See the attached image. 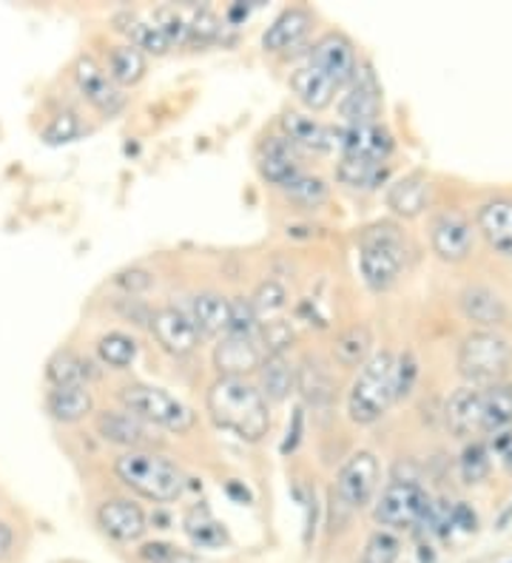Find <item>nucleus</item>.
Listing matches in <instances>:
<instances>
[{"label":"nucleus","mask_w":512,"mask_h":563,"mask_svg":"<svg viewBox=\"0 0 512 563\" xmlns=\"http://www.w3.org/2000/svg\"><path fill=\"white\" fill-rule=\"evenodd\" d=\"M307 63L319 69L322 75L330 77L336 82V89L341 86H348L353 80L356 69H359V57H356V46L348 35H341V32H328V35H322L319 41L314 43L311 48V57Z\"/></svg>","instance_id":"13"},{"label":"nucleus","mask_w":512,"mask_h":563,"mask_svg":"<svg viewBox=\"0 0 512 563\" xmlns=\"http://www.w3.org/2000/svg\"><path fill=\"white\" fill-rule=\"evenodd\" d=\"M260 319L253 313V305L248 296H233L231 317H228V333L231 336H257L260 333Z\"/></svg>","instance_id":"44"},{"label":"nucleus","mask_w":512,"mask_h":563,"mask_svg":"<svg viewBox=\"0 0 512 563\" xmlns=\"http://www.w3.org/2000/svg\"><path fill=\"white\" fill-rule=\"evenodd\" d=\"M444 419L450 433L458 439H470V435H481V387L465 385L456 390L447 401Z\"/></svg>","instance_id":"24"},{"label":"nucleus","mask_w":512,"mask_h":563,"mask_svg":"<svg viewBox=\"0 0 512 563\" xmlns=\"http://www.w3.org/2000/svg\"><path fill=\"white\" fill-rule=\"evenodd\" d=\"M137 342L129 336V333H120V330H111V333H102L97 339V356H100L102 364H109L115 371H126L131 367L137 358Z\"/></svg>","instance_id":"37"},{"label":"nucleus","mask_w":512,"mask_h":563,"mask_svg":"<svg viewBox=\"0 0 512 563\" xmlns=\"http://www.w3.org/2000/svg\"><path fill=\"white\" fill-rule=\"evenodd\" d=\"M257 376H260L257 387L265 396V401H285L296 390V367L287 362L285 353L262 358V364L257 367Z\"/></svg>","instance_id":"29"},{"label":"nucleus","mask_w":512,"mask_h":563,"mask_svg":"<svg viewBox=\"0 0 512 563\" xmlns=\"http://www.w3.org/2000/svg\"><path fill=\"white\" fill-rule=\"evenodd\" d=\"M375 489H379V459L370 450H359L341 464L330 495L350 512H356L373 501Z\"/></svg>","instance_id":"8"},{"label":"nucleus","mask_w":512,"mask_h":563,"mask_svg":"<svg viewBox=\"0 0 512 563\" xmlns=\"http://www.w3.org/2000/svg\"><path fill=\"white\" fill-rule=\"evenodd\" d=\"M46 378L52 387H68V385H86L89 387L91 378H97L95 364L77 351H57L55 356L46 362Z\"/></svg>","instance_id":"32"},{"label":"nucleus","mask_w":512,"mask_h":563,"mask_svg":"<svg viewBox=\"0 0 512 563\" xmlns=\"http://www.w3.org/2000/svg\"><path fill=\"white\" fill-rule=\"evenodd\" d=\"M341 125H373L382 118V86L370 66H359L339 103Z\"/></svg>","instance_id":"10"},{"label":"nucleus","mask_w":512,"mask_h":563,"mask_svg":"<svg viewBox=\"0 0 512 563\" xmlns=\"http://www.w3.org/2000/svg\"><path fill=\"white\" fill-rule=\"evenodd\" d=\"M431 495L413 478H393L382 489L373 507L375 523L388 529H413L422 523L424 512L431 507Z\"/></svg>","instance_id":"7"},{"label":"nucleus","mask_w":512,"mask_h":563,"mask_svg":"<svg viewBox=\"0 0 512 563\" xmlns=\"http://www.w3.org/2000/svg\"><path fill=\"white\" fill-rule=\"evenodd\" d=\"M478 523L476 512L467 504H453V527H461L465 532H472Z\"/></svg>","instance_id":"49"},{"label":"nucleus","mask_w":512,"mask_h":563,"mask_svg":"<svg viewBox=\"0 0 512 563\" xmlns=\"http://www.w3.org/2000/svg\"><path fill=\"white\" fill-rule=\"evenodd\" d=\"M183 529L188 541L197 547V550H219L228 543L226 527L214 518V512L205 504H194L183 518Z\"/></svg>","instance_id":"31"},{"label":"nucleus","mask_w":512,"mask_h":563,"mask_svg":"<svg viewBox=\"0 0 512 563\" xmlns=\"http://www.w3.org/2000/svg\"><path fill=\"white\" fill-rule=\"evenodd\" d=\"M476 231L484 236L490 251L504 260H512V200L510 197H492L478 208Z\"/></svg>","instance_id":"18"},{"label":"nucleus","mask_w":512,"mask_h":563,"mask_svg":"<svg viewBox=\"0 0 512 563\" xmlns=\"http://www.w3.org/2000/svg\"><path fill=\"white\" fill-rule=\"evenodd\" d=\"M208 412L214 424L237 435L239 441L257 444L271 430V407L260 387L248 378L219 376L208 387Z\"/></svg>","instance_id":"1"},{"label":"nucleus","mask_w":512,"mask_h":563,"mask_svg":"<svg viewBox=\"0 0 512 563\" xmlns=\"http://www.w3.org/2000/svg\"><path fill=\"white\" fill-rule=\"evenodd\" d=\"M222 32V23L208 9H194L192 14H185V43L188 46H205V43L217 41Z\"/></svg>","instance_id":"42"},{"label":"nucleus","mask_w":512,"mask_h":563,"mask_svg":"<svg viewBox=\"0 0 512 563\" xmlns=\"http://www.w3.org/2000/svg\"><path fill=\"white\" fill-rule=\"evenodd\" d=\"M226 489H228V495H233V498H237L239 504H251V493H248V489H242V487H239L237 482H231V484H228Z\"/></svg>","instance_id":"52"},{"label":"nucleus","mask_w":512,"mask_h":563,"mask_svg":"<svg viewBox=\"0 0 512 563\" xmlns=\"http://www.w3.org/2000/svg\"><path fill=\"white\" fill-rule=\"evenodd\" d=\"M117 29L123 32V35H129V43L134 48H140V52H149V55H165L171 48L168 37L163 35V29L154 23V18H143V14L137 12H123L117 14L115 18Z\"/></svg>","instance_id":"30"},{"label":"nucleus","mask_w":512,"mask_h":563,"mask_svg":"<svg viewBox=\"0 0 512 563\" xmlns=\"http://www.w3.org/2000/svg\"><path fill=\"white\" fill-rule=\"evenodd\" d=\"M174 555H177V550L168 547V543H145L143 550H140V558L149 563H168Z\"/></svg>","instance_id":"48"},{"label":"nucleus","mask_w":512,"mask_h":563,"mask_svg":"<svg viewBox=\"0 0 512 563\" xmlns=\"http://www.w3.org/2000/svg\"><path fill=\"white\" fill-rule=\"evenodd\" d=\"M260 174L276 188H285L302 174L299 148L287 137H268L260 148Z\"/></svg>","instance_id":"21"},{"label":"nucleus","mask_w":512,"mask_h":563,"mask_svg":"<svg viewBox=\"0 0 512 563\" xmlns=\"http://www.w3.org/2000/svg\"><path fill=\"white\" fill-rule=\"evenodd\" d=\"M285 194L287 200H294L296 206H305V208H319L328 202L330 197V188L328 183L322 177H311V174L302 172L299 177L291 179L285 188H280Z\"/></svg>","instance_id":"38"},{"label":"nucleus","mask_w":512,"mask_h":563,"mask_svg":"<svg viewBox=\"0 0 512 563\" xmlns=\"http://www.w3.org/2000/svg\"><path fill=\"white\" fill-rule=\"evenodd\" d=\"M262 358H265V353H262L257 336H231V333H226L214 347V367L219 371V376L248 378V373H257Z\"/></svg>","instance_id":"16"},{"label":"nucleus","mask_w":512,"mask_h":563,"mask_svg":"<svg viewBox=\"0 0 512 563\" xmlns=\"http://www.w3.org/2000/svg\"><path fill=\"white\" fill-rule=\"evenodd\" d=\"M168 563H205V561H199L197 555H185V552H177V555L171 558Z\"/></svg>","instance_id":"53"},{"label":"nucleus","mask_w":512,"mask_h":563,"mask_svg":"<svg viewBox=\"0 0 512 563\" xmlns=\"http://www.w3.org/2000/svg\"><path fill=\"white\" fill-rule=\"evenodd\" d=\"M396 405V353H373L359 367L348 393V416L353 424H375Z\"/></svg>","instance_id":"3"},{"label":"nucleus","mask_w":512,"mask_h":563,"mask_svg":"<svg viewBox=\"0 0 512 563\" xmlns=\"http://www.w3.org/2000/svg\"><path fill=\"white\" fill-rule=\"evenodd\" d=\"M336 145L341 148V157H362L373 163H388L393 154V137L382 123L341 125L336 129Z\"/></svg>","instance_id":"15"},{"label":"nucleus","mask_w":512,"mask_h":563,"mask_svg":"<svg viewBox=\"0 0 512 563\" xmlns=\"http://www.w3.org/2000/svg\"><path fill=\"white\" fill-rule=\"evenodd\" d=\"M106 71H109V77L120 89L123 86H137L145 77V71H149V57L140 48L131 46V43H123V46L111 48Z\"/></svg>","instance_id":"36"},{"label":"nucleus","mask_w":512,"mask_h":563,"mask_svg":"<svg viewBox=\"0 0 512 563\" xmlns=\"http://www.w3.org/2000/svg\"><path fill=\"white\" fill-rule=\"evenodd\" d=\"M149 328L151 333H154V339H157V344L163 347L168 356H188V353H194L199 347V330L194 328L192 317L185 313V310L179 308H157L154 313H151L149 319Z\"/></svg>","instance_id":"14"},{"label":"nucleus","mask_w":512,"mask_h":563,"mask_svg":"<svg viewBox=\"0 0 512 563\" xmlns=\"http://www.w3.org/2000/svg\"><path fill=\"white\" fill-rule=\"evenodd\" d=\"M86 125H83L80 114H75V111H57L55 118L48 120V125L43 129V143L48 145H68L75 143V140H80L83 134H86Z\"/></svg>","instance_id":"41"},{"label":"nucleus","mask_w":512,"mask_h":563,"mask_svg":"<svg viewBox=\"0 0 512 563\" xmlns=\"http://www.w3.org/2000/svg\"><path fill=\"white\" fill-rule=\"evenodd\" d=\"M46 412L61 424H77L95 412V396L86 385L52 387L46 393Z\"/></svg>","instance_id":"25"},{"label":"nucleus","mask_w":512,"mask_h":563,"mask_svg":"<svg viewBox=\"0 0 512 563\" xmlns=\"http://www.w3.org/2000/svg\"><path fill=\"white\" fill-rule=\"evenodd\" d=\"M192 322L199 330V336H226L228 317H231V299L217 290H203L192 299Z\"/></svg>","instance_id":"28"},{"label":"nucleus","mask_w":512,"mask_h":563,"mask_svg":"<svg viewBox=\"0 0 512 563\" xmlns=\"http://www.w3.org/2000/svg\"><path fill=\"white\" fill-rule=\"evenodd\" d=\"M97 523L109 538L120 543H134L145 536V512L131 498H109L97 509Z\"/></svg>","instance_id":"17"},{"label":"nucleus","mask_w":512,"mask_h":563,"mask_svg":"<svg viewBox=\"0 0 512 563\" xmlns=\"http://www.w3.org/2000/svg\"><path fill=\"white\" fill-rule=\"evenodd\" d=\"M75 82L83 100L95 111H100L102 118L111 120L126 109V91L91 57H80L75 63Z\"/></svg>","instance_id":"9"},{"label":"nucleus","mask_w":512,"mask_h":563,"mask_svg":"<svg viewBox=\"0 0 512 563\" xmlns=\"http://www.w3.org/2000/svg\"><path fill=\"white\" fill-rule=\"evenodd\" d=\"M510 444H512L510 430H501V433L492 435V441H490V446L495 450V453H506V450H510Z\"/></svg>","instance_id":"51"},{"label":"nucleus","mask_w":512,"mask_h":563,"mask_svg":"<svg viewBox=\"0 0 512 563\" xmlns=\"http://www.w3.org/2000/svg\"><path fill=\"white\" fill-rule=\"evenodd\" d=\"M151 282H154V279H151L149 271L134 268V271H126V274H117L115 285H117V288L129 290V294H140V290L151 288Z\"/></svg>","instance_id":"46"},{"label":"nucleus","mask_w":512,"mask_h":563,"mask_svg":"<svg viewBox=\"0 0 512 563\" xmlns=\"http://www.w3.org/2000/svg\"><path fill=\"white\" fill-rule=\"evenodd\" d=\"M433 254L444 262H465L476 245V228L461 211H438L431 220Z\"/></svg>","instance_id":"11"},{"label":"nucleus","mask_w":512,"mask_h":563,"mask_svg":"<svg viewBox=\"0 0 512 563\" xmlns=\"http://www.w3.org/2000/svg\"><path fill=\"white\" fill-rule=\"evenodd\" d=\"M12 543H14V532L7 521H0V561L12 552Z\"/></svg>","instance_id":"50"},{"label":"nucleus","mask_w":512,"mask_h":563,"mask_svg":"<svg viewBox=\"0 0 512 563\" xmlns=\"http://www.w3.org/2000/svg\"><path fill=\"white\" fill-rule=\"evenodd\" d=\"M336 179L348 188H362V191H373L388 179V163H373V159L362 157H341L336 165Z\"/></svg>","instance_id":"34"},{"label":"nucleus","mask_w":512,"mask_h":563,"mask_svg":"<svg viewBox=\"0 0 512 563\" xmlns=\"http://www.w3.org/2000/svg\"><path fill=\"white\" fill-rule=\"evenodd\" d=\"M120 405L123 410L134 412L137 419H143L145 424L160 427V430H168V433H188L197 421L194 410L185 401H179L177 396H171L168 390L154 385H143V382H131L123 385L120 390Z\"/></svg>","instance_id":"6"},{"label":"nucleus","mask_w":512,"mask_h":563,"mask_svg":"<svg viewBox=\"0 0 512 563\" xmlns=\"http://www.w3.org/2000/svg\"><path fill=\"white\" fill-rule=\"evenodd\" d=\"M334 356L341 367H362L373 356V333L368 324H350L336 336Z\"/></svg>","instance_id":"35"},{"label":"nucleus","mask_w":512,"mask_h":563,"mask_svg":"<svg viewBox=\"0 0 512 563\" xmlns=\"http://www.w3.org/2000/svg\"><path fill=\"white\" fill-rule=\"evenodd\" d=\"M512 367V344L499 330H472L458 347V373L470 387H492L504 382Z\"/></svg>","instance_id":"5"},{"label":"nucleus","mask_w":512,"mask_h":563,"mask_svg":"<svg viewBox=\"0 0 512 563\" xmlns=\"http://www.w3.org/2000/svg\"><path fill=\"white\" fill-rule=\"evenodd\" d=\"M512 427V385L499 382L481 387V433H501Z\"/></svg>","instance_id":"33"},{"label":"nucleus","mask_w":512,"mask_h":563,"mask_svg":"<svg viewBox=\"0 0 512 563\" xmlns=\"http://www.w3.org/2000/svg\"><path fill=\"white\" fill-rule=\"evenodd\" d=\"M282 137H287L296 148H307V152H330L336 148V129L319 123L316 118H307L299 111H287L282 118Z\"/></svg>","instance_id":"26"},{"label":"nucleus","mask_w":512,"mask_h":563,"mask_svg":"<svg viewBox=\"0 0 512 563\" xmlns=\"http://www.w3.org/2000/svg\"><path fill=\"white\" fill-rule=\"evenodd\" d=\"M490 446L484 441H470V444L461 450V459H458V473H461V482L465 484H481L490 475Z\"/></svg>","instance_id":"40"},{"label":"nucleus","mask_w":512,"mask_h":563,"mask_svg":"<svg viewBox=\"0 0 512 563\" xmlns=\"http://www.w3.org/2000/svg\"><path fill=\"white\" fill-rule=\"evenodd\" d=\"M117 478L149 501H174L185 489V473L157 450H126L115 461Z\"/></svg>","instance_id":"2"},{"label":"nucleus","mask_w":512,"mask_h":563,"mask_svg":"<svg viewBox=\"0 0 512 563\" xmlns=\"http://www.w3.org/2000/svg\"><path fill=\"white\" fill-rule=\"evenodd\" d=\"M314 29V12L307 7H291L265 29L262 35V48L271 52V55H282V52H291V48L299 46Z\"/></svg>","instance_id":"20"},{"label":"nucleus","mask_w":512,"mask_h":563,"mask_svg":"<svg viewBox=\"0 0 512 563\" xmlns=\"http://www.w3.org/2000/svg\"><path fill=\"white\" fill-rule=\"evenodd\" d=\"M296 390L302 393L305 405L314 410H328L336 399V378L328 362H322L319 356H305L296 367Z\"/></svg>","instance_id":"22"},{"label":"nucleus","mask_w":512,"mask_h":563,"mask_svg":"<svg viewBox=\"0 0 512 563\" xmlns=\"http://www.w3.org/2000/svg\"><path fill=\"white\" fill-rule=\"evenodd\" d=\"M302 433H305V407H296L294 419H291V424H287L285 441H282V455L294 453L302 441Z\"/></svg>","instance_id":"47"},{"label":"nucleus","mask_w":512,"mask_h":563,"mask_svg":"<svg viewBox=\"0 0 512 563\" xmlns=\"http://www.w3.org/2000/svg\"><path fill=\"white\" fill-rule=\"evenodd\" d=\"M506 470H510V473H512V450H506Z\"/></svg>","instance_id":"54"},{"label":"nucleus","mask_w":512,"mask_h":563,"mask_svg":"<svg viewBox=\"0 0 512 563\" xmlns=\"http://www.w3.org/2000/svg\"><path fill=\"white\" fill-rule=\"evenodd\" d=\"M427 202H431V183L422 172L404 174L402 179H396L388 188V208L396 217H404V220L422 217L427 211Z\"/></svg>","instance_id":"23"},{"label":"nucleus","mask_w":512,"mask_h":563,"mask_svg":"<svg viewBox=\"0 0 512 563\" xmlns=\"http://www.w3.org/2000/svg\"><path fill=\"white\" fill-rule=\"evenodd\" d=\"M95 427L102 441L109 444L126 446V450H154L163 444L157 430L145 424L143 419H137L129 410H102L95 416Z\"/></svg>","instance_id":"12"},{"label":"nucleus","mask_w":512,"mask_h":563,"mask_svg":"<svg viewBox=\"0 0 512 563\" xmlns=\"http://www.w3.org/2000/svg\"><path fill=\"white\" fill-rule=\"evenodd\" d=\"M418 373H422V367H418L416 353L407 351L402 356H396V401L413 393V387L418 382Z\"/></svg>","instance_id":"45"},{"label":"nucleus","mask_w":512,"mask_h":563,"mask_svg":"<svg viewBox=\"0 0 512 563\" xmlns=\"http://www.w3.org/2000/svg\"><path fill=\"white\" fill-rule=\"evenodd\" d=\"M458 308L467 322L478 324V330H495L510 319V310L499 290L487 288V285H467L458 296Z\"/></svg>","instance_id":"19"},{"label":"nucleus","mask_w":512,"mask_h":563,"mask_svg":"<svg viewBox=\"0 0 512 563\" xmlns=\"http://www.w3.org/2000/svg\"><path fill=\"white\" fill-rule=\"evenodd\" d=\"M407 265V240L393 222H375L359 236V271L373 294H384Z\"/></svg>","instance_id":"4"},{"label":"nucleus","mask_w":512,"mask_h":563,"mask_svg":"<svg viewBox=\"0 0 512 563\" xmlns=\"http://www.w3.org/2000/svg\"><path fill=\"white\" fill-rule=\"evenodd\" d=\"M399 552H402L399 538L390 529H379L364 543L362 563H399Z\"/></svg>","instance_id":"43"},{"label":"nucleus","mask_w":512,"mask_h":563,"mask_svg":"<svg viewBox=\"0 0 512 563\" xmlns=\"http://www.w3.org/2000/svg\"><path fill=\"white\" fill-rule=\"evenodd\" d=\"M253 305V313L260 319V324L273 322V319H280L282 310L287 308V294L276 279H265L260 288L253 290V296H248Z\"/></svg>","instance_id":"39"},{"label":"nucleus","mask_w":512,"mask_h":563,"mask_svg":"<svg viewBox=\"0 0 512 563\" xmlns=\"http://www.w3.org/2000/svg\"><path fill=\"white\" fill-rule=\"evenodd\" d=\"M291 91L296 95V100H299L305 109L311 111H325L328 106H334L336 100V82L330 80V77L322 75L319 69H314L311 63H305V66H299V69L291 75Z\"/></svg>","instance_id":"27"}]
</instances>
